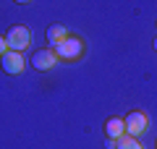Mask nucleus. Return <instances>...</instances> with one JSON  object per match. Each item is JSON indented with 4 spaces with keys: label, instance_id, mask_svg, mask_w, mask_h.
<instances>
[{
    "label": "nucleus",
    "instance_id": "obj_1",
    "mask_svg": "<svg viewBox=\"0 0 157 149\" xmlns=\"http://www.w3.org/2000/svg\"><path fill=\"white\" fill-rule=\"evenodd\" d=\"M6 44H8V50H11V52H24V50L32 44V32H29L26 26H21V24H16V26L8 29Z\"/></svg>",
    "mask_w": 157,
    "mask_h": 149
},
{
    "label": "nucleus",
    "instance_id": "obj_4",
    "mask_svg": "<svg viewBox=\"0 0 157 149\" xmlns=\"http://www.w3.org/2000/svg\"><path fill=\"white\" fill-rule=\"evenodd\" d=\"M0 63H3V71L11 73V76H18V73L24 71V66H26V63H24V55H21V52H11V50H8L6 55L0 58Z\"/></svg>",
    "mask_w": 157,
    "mask_h": 149
},
{
    "label": "nucleus",
    "instance_id": "obj_10",
    "mask_svg": "<svg viewBox=\"0 0 157 149\" xmlns=\"http://www.w3.org/2000/svg\"><path fill=\"white\" fill-rule=\"evenodd\" d=\"M155 50H157V39H155Z\"/></svg>",
    "mask_w": 157,
    "mask_h": 149
},
{
    "label": "nucleus",
    "instance_id": "obj_3",
    "mask_svg": "<svg viewBox=\"0 0 157 149\" xmlns=\"http://www.w3.org/2000/svg\"><path fill=\"white\" fill-rule=\"evenodd\" d=\"M123 123H126V136L139 139L141 133L147 131V126H149V118H147V113L134 110V113H128V115L123 118Z\"/></svg>",
    "mask_w": 157,
    "mask_h": 149
},
{
    "label": "nucleus",
    "instance_id": "obj_2",
    "mask_svg": "<svg viewBox=\"0 0 157 149\" xmlns=\"http://www.w3.org/2000/svg\"><path fill=\"white\" fill-rule=\"evenodd\" d=\"M52 50H55V55L60 58V60H78V58L84 55V42L78 37H71V34H68V37L63 39L60 44H55Z\"/></svg>",
    "mask_w": 157,
    "mask_h": 149
},
{
    "label": "nucleus",
    "instance_id": "obj_8",
    "mask_svg": "<svg viewBox=\"0 0 157 149\" xmlns=\"http://www.w3.org/2000/svg\"><path fill=\"white\" fill-rule=\"evenodd\" d=\"M115 149H144V147H141V141L134 139V136H121L118 144H115Z\"/></svg>",
    "mask_w": 157,
    "mask_h": 149
},
{
    "label": "nucleus",
    "instance_id": "obj_7",
    "mask_svg": "<svg viewBox=\"0 0 157 149\" xmlns=\"http://www.w3.org/2000/svg\"><path fill=\"white\" fill-rule=\"evenodd\" d=\"M66 37H68V29L63 26V24H50V26H47V42H50L52 47L60 44Z\"/></svg>",
    "mask_w": 157,
    "mask_h": 149
},
{
    "label": "nucleus",
    "instance_id": "obj_9",
    "mask_svg": "<svg viewBox=\"0 0 157 149\" xmlns=\"http://www.w3.org/2000/svg\"><path fill=\"white\" fill-rule=\"evenodd\" d=\"M8 52V44H6V37H3V34H0V58L6 55Z\"/></svg>",
    "mask_w": 157,
    "mask_h": 149
},
{
    "label": "nucleus",
    "instance_id": "obj_6",
    "mask_svg": "<svg viewBox=\"0 0 157 149\" xmlns=\"http://www.w3.org/2000/svg\"><path fill=\"white\" fill-rule=\"evenodd\" d=\"M105 136L107 139H121V136H126V123H123V118H107L105 120Z\"/></svg>",
    "mask_w": 157,
    "mask_h": 149
},
{
    "label": "nucleus",
    "instance_id": "obj_5",
    "mask_svg": "<svg viewBox=\"0 0 157 149\" xmlns=\"http://www.w3.org/2000/svg\"><path fill=\"white\" fill-rule=\"evenodd\" d=\"M58 63V55H55V50H37L34 52V58H32V66L37 68V71H50L52 66Z\"/></svg>",
    "mask_w": 157,
    "mask_h": 149
}]
</instances>
